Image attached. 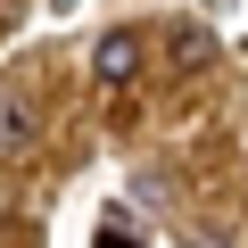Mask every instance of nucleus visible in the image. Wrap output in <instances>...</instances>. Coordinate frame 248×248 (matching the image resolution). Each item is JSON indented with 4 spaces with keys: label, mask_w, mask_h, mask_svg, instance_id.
Returning <instances> with one entry per match:
<instances>
[{
    "label": "nucleus",
    "mask_w": 248,
    "mask_h": 248,
    "mask_svg": "<svg viewBox=\"0 0 248 248\" xmlns=\"http://www.w3.org/2000/svg\"><path fill=\"white\" fill-rule=\"evenodd\" d=\"M91 248H141V240H133V232H116V223H108V232H99Z\"/></svg>",
    "instance_id": "nucleus-3"
},
{
    "label": "nucleus",
    "mask_w": 248,
    "mask_h": 248,
    "mask_svg": "<svg viewBox=\"0 0 248 248\" xmlns=\"http://www.w3.org/2000/svg\"><path fill=\"white\" fill-rule=\"evenodd\" d=\"M25 116H33V91L9 75V83H0V149H17V141H25Z\"/></svg>",
    "instance_id": "nucleus-2"
},
{
    "label": "nucleus",
    "mask_w": 248,
    "mask_h": 248,
    "mask_svg": "<svg viewBox=\"0 0 248 248\" xmlns=\"http://www.w3.org/2000/svg\"><path fill=\"white\" fill-rule=\"evenodd\" d=\"M141 58H149V33H141V25H108V33L91 42V83H99V91H124V83L141 75Z\"/></svg>",
    "instance_id": "nucleus-1"
}]
</instances>
